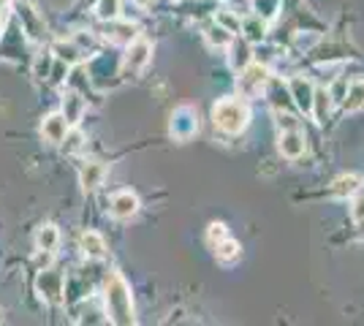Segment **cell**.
<instances>
[{
    "mask_svg": "<svg viewBox=\"0 0 364 326\" xmlns=\"http://www.w3.org/2000/svg\"><path fill=\"white\" fill-rule=\"evenodd\" d=\"M104 302H107V315L112 324L131 326L136 324V310H134V296L120 272H112L104 286Z\"/></svg>",
    "mask_w": 364,
    "mask_h": 326,
    "instance_id": "6da1fadb",
    "label": "cell"
},
{
    "mask_svg": "<svg viewBox=\"0 0 364 326\" xmlns=\"http://www.w3.org/2000/svg\"><path fill=\"white\" fill-rule=\"evenodd\" d=\"M213 123L223 134H242L250 123V109L240 98H223L213 107Z\"/></svg>",
    "mask_w": 364,
    "mask_h": 326,
    "instance_id": "7a4b0ae2",
    "label": "cell"
},
{
    "mask_svg": "<svg viewBox=\"0 0 364 326\" xmlns=\"http://www.w3.org/2000/svg\"><path fill=\"white\" fill-rule=\"evenodd\" d=\"M36 291L44 299L46 305H60L63 294H65V275L46 266V269H38V278H36Z\"/></svg>",
    "mask_w": 364,
    "mask_h": 326,
    "instance_id": "3957f363",
    "label": "cell"
},
{
    "mask_svg": "<svg viewBox=\"0 0 364 326\" xmlns=\"http://www.w3.org/2000/svg\"><path fill=\"white\" fill-rule=\"evenodd\" d=\"M267 85H269V68L261 65V63H247L242 68V74H240V79H237V87H240L242 98H253Z\"/></svg>",
    "mask_w": 364,
    "mask_h": 326,
    "instance_id": "277c9868",
    "label": "cell"
},
{
    "mask_svg": "<svg viewBox=\"0 0 364 326\" xmlns=\"http://www.w3.org/2000/svg\"><path fill=\"white\" fill-rule=\"evenodd\" d=\"M198 131V114L193 107H177L171 114V123H168V134L177 141L193 139Z\"/></svg>",
    "mask_w": 364,
    "mask_h": 326,
    "instance_id": "5b68a950",
    "label": "cell"
},
{
    "mask_svg": "<svg viewBox=\"0 0 364 326\" xmlns=\"http://www.w3.org/2000/svg\"><path fill=\"white\" fill-rule=\"evenodd\" d=\"M152 58V44L150 41H144V38H134L131 44H128V49H125V55H122V74L128 77H134V74H139L147 63H150Z\"/></svg>",
    "mask_w": 364,
    "mask_h": 326,
    "instance_id": "8992f818",
    "label": "cell"
},
{
    "mask_svg": "<svg viewBox=\"0 0 364 326\" xmlns=\"http://www.w3.org/2000/svg\"><path fill=\"white\" fill-rule=\"evenodd\" d=\"M68 131H71V125L63 117V112H52V114H46L44 120H41V136L49 144H63V139L68 136Z\"/></svg>",
    "mask_w": 364,
    "mask_h": 326,
    "instance_id": "52a82bcc",
    "label": "cell"
},
{
    "mask_svg": "<svg viewBox=\"0 0 364 326\" xmlns=\"http://www.w3.org/2000/svg\"><path fill=\"white\" fill-rule=\"evenodd\" d=\"M289 93H291V98H294V104H296L299 112H304V114H310V112H313V93H316V87L310 85V79L294 77L289 82Z\"/></svg>",
    "mask_w": 364,
    "mask_h": 326,
    "instance_id": "ba28073f",
    "label": "cell"
},
{
    "mask_svg": "<svg viewBox=\"0 0 364 326\" xmlns=\"http://www.w3.org/2000/svg\"><path fill=\"white\" fill-rule=\"evenodd\" d=\"M109 212L117 217V220H131L139 212V196L131 190H120L112 196L109 202Z\"/></svg>",
    "mask_w": 364,
    "mask_h": 326,
    "instance_id": "9c48e42d",
    "label": "cell"
},
{
    "mask_svg": "<svg viewBox=\"0 0 364 326\" xmlns=\"http://www.w3.org/2000/svg\"><path fill=\"white\" fill-rule=\"evenodd\" d=\"M107 180V166L101 161H85L79 166V183H82V190H95Z\"/></svg>",
    "mask_w": 364,
    "mask_h": 326,
    "instance_id": "30bf717a",
    "label": "cell"
},
{
    "mask_svg": "<svg viewBox=\"0 0 364 326\" xmlns=\"http://www.w3.org/2000/svg\"><path fill=\"white\" fill-rule=\"evenodd\" d=\"M280 156L289 158V161H296V158L304 156V150H307V144H304V136L296 131V128H291V131H283L280 134Z\"/></svg>",
    "mask_w": 364,
    "mask_h": 326,
    "instance_id": "8fae6325",
    "label": "cell"
},
{
    "mask_svg": "<svg viewBox=\"0 0 364 326\" xmlns=\"http://www.w3.org/2000/svg\"><path fill=\"white\" fill-rule=\"evenodd\" d=\"M60 112H63V117L68 120V125L74 128V125H79L82 123V117H85V112H87V104H85V98L79 93H65L63 95V107H60Z\"/></svg>",
    "mask_w": 364,
    "mask_h": 326,
    "instance_id": "7c38bea8",
    "label": "cell"
},
{
    "mask_svg": "<svg viewBox=\"0 0 364 326\" xmlns=\"http://www.w3.org/2000/svg\"><path fill=\"white\" fill-rule=\"evenodd\" d=\"M19 3H22V0H19ZM19 22H22V28H25V33H28L31 38H44L46 28H44V22L38 19L33 6H28V3L19 6Z\"/></svg>",
    "mask_w": 364,
    "mask_h": 326,
    "instance_id": "4fadbf2b",
    "label": "cell"
},
{
    "mask_svg": "<svg viewBox=\"0 0 364 326\" xmlns=\"http://www.w3.org/2000/svg\"><path fill=\"white\" fill-rule=\"evenodd\" d=\"M107 36L112 44H131L136 38V25L131 22H117V19H109L107 22Z\"/></svg>",
    "mask_w": 364,
    "mask_h": 326,
    "instance_id": "5bb4252c",
    "label": "cell"
},
{
    "mask_svg": "<svg viewBox=\"0 0 364 326\" xmlns=\"http://www.w3.org/2000/svg\"><path fill=\"white\" fill-rule=\"evenodd\" d=\"M79 248H82V253H85L87 259H92V261L107 256V242H104V237H101L98 232H85V234H82Z\"/></svg>",
    "mask_w": 364,
    "mask_h": 326,
    "instance_id": "9a60e30c",
    "label": "cell"
},
{
    "mask_svg": "<svg viewBox=\"0 0 364 326\" xmlns=\"http://www.w3.org/2000/svg\"><path fill=\"white\" fill-rule=\"evenodd\" d=\"M60 245V232H58V226L55 223H44V226H38V232H36V248L38 250H58Z\"/></svg>",
    "mask_w": 364,
    "mask_h": 326,
    "instance_id": "2e32d148",
    "label": "cell"
},
{
    "mask_svg": "<svg viewBox=\"0 0 364 326\" xmlns=\"http://www.w3.org/2000/svg\"><path fill=\"white\" fill-rule=\"evenodd\" d=\"M242 36L250 41V44L264 41V36H267V19H264V16H258V14L242 19Z\"/></svg>",
    "mask_w": 364,
    "mask_h": 326,
    "instance_id": "e0dca14e",
    "label": "cell"
},
{
    "mask_svg": "<svg viewBox=\"0 0 364 326\" xmlns=\"http://www.w3.org/2000/svg\"><path fill=\"white\" fill-rule=\"evenodd\" d=\"M332 95H329V90L326 87H321V90H316L313 93V117L318 120V123H326V117H329V112H332Z\"/></svg>",
    "mask_w": 364,
    "mask_h": 326,
    "instance_id": "ac0fdd59",
    "label": "cell"
},
{
    "mask_svg": "<svg viewBox=\"0 0 364 326\" xmlns=\"http://www.w3.org/2000/svg\"><path fill=\"white\" fill-rule=\"evenodd\" d=\"M52 55H55V60L65 63V65H76V63L82 60V49L76 47L74 41H58L52 47Z\"/></svg>",
    "mask_w": 364,
    "mask_h": 326,
    "instance_id": "d6986e66",
    "label": "cell"
},
{
    "mask_svg": "<svg viewBox=\"0 0 364 326\" xmlns=\"http://www.w3.org/2000/svg\"><path fill=\"white\" fill-rule=\"evenodd\" d=\"M204 38H207V44L215 49H226L234 44V33H228L226 28H220L218 22L215 25H210L207 31H204Z\"/></svg>",
    "mask_w": 364,
    "mask_h": 326,
    "instance_id": "ffe728a7",
    "label": "cell"
},
{
    "mask_svg": "<svg viewBox=\"0 0 364 326\" xmlns=\"http://www.w3.org/2000/svg\"><path fill=\"white\" fill-rule=\"evenodd\" d=\"M362 190V180L356 174H343L332 183V193L334 196H353Z\"/></svg>",
    "mask_w": 364,
    "mask_h": 326,
    "instance_id": "44dd1931",
    "label": "cell"
},
{
    "mask_svg": "<svg viewBox=\"0 0 364 326\" xmlns=\"http://www.w3.org/2000/svg\"><path fill=\"white\" fill-rule=\"evenodd\" d=\"M240 253H242V248H240V242L237 239H220L218 245H215V256H218V261H223V264H231V261H237L240 259Z\"/></svg>",
    "mask_w": 364,
    "mask_h": 326,
    "instance_id": "7402d4cb",
    "label": "cell"
},
{
    "mask_svg": "<svg viewBox=\"0 0 364 326\" xmlns=\"http://www.w3.org/2000/svg\"><path fill=\"white\" fill-rule=\"evenodd\" d=\"M343 107L348 112H356V109H364V79L362 82H350L348 93L343 98Z\"/></svg>",
    "mask_w": 364,
    "mask_h": 326,
    "instance_id": "603a6c76",
    "label": "cell"
},
{
    "mask_svg": "<svg viewBox=\"0 0 364 326\" xmlns=\"http://www.w3.org/2000/svg\"><path fill=\"white\" fill-rule=\"evenodd\" d=\"M215 22L220 25V28H226L228 33H242V19H240V14H234V11H228V9H220L218 14H215Z\"/></svg>",
    "mask_w": 364,
    "mask_h": 326,
    "instance_id": "cb8c5ba5",
    "label": "cell"
},
{
    "mask_svg": "<svg viewBox=\"0 0 364 326\" xmlns=\"http://www.w3.org/2000/svg\"><path fill=\"white\" fill-rule=\"evenodd\" d=\"M120 9H122L120 0H98V3H95V14H98V19H104V22L117 19V16H120Z\"/></svg>",
    "mask_w": 364,
    "mask_h": 326,
    "instance_id": "d4e9b609",
    "label": "cell"
},
{
    "mask_svg": "<svg viewBox=\"0 0 364 326\" xmlns=\"http://www.w3.org/2000/svg\"><path fill=\"white\" fill-rule=\"evenodd\" d=\"M52 63H55V55L52 52H44V55H38V60H36V65H33V74L38 79H46V77H52Z\"/></svg>",
    "mask_w": 364,
    "mask_h": 326,
    "instance_id": "484cf974",
    "label": "cell"
},
{
    "mask_svg": "<svg viewBox=\"0 0 364 326\" xmlns=\"http://www.w3.org/2000/svg\"><path fill=\"white\" fill-rule=\"evenodd\" d=\"M226 237H228V232L223 223H210V229H207V242H210L213 248L220 242V239H226Z\"/></svg>",
    "mask_w": 364,
    "mask_h": 326,
    "instance_id": "4316f807",
    "label": "cell"
},
{
    "mask_svg": "<svg viewBox=\"0 0 364 326\" xmlns=\"http://www.w3.org/2000/svg\"><path fill=\"white\" fill-rule=\"evenodd\" d=\"M350 199H353V202H350V217H353L356 223H362L364 220V193H353Z\"/></svg>",
    "mask_w": 364,
    "mask_h": 326,
    "instance_id": "83f0119b",
    "label": "cell"
},
{
    "mask_svg": "<svg viewBox=\"0 0 364 326\" xmlns=\"http://www.w3.org/2000/svg\"><path fill=\"white\" fill-rule=\"evenodd\" d=\"M329 95H332V101H343L346 93H348V79H334L332 87H326Z\"/></svg>",
    "mask_w": 364,
    "mask_h": 326,
    "instance_id": "f1b7e54d",
    "label": "cell"
},
{
    "mask_svg": "<svg viewBox=\"0 0 364 326\" xmlns=\"http://www.w3.org/2000/svg\"><path fill=\"white\" fill-rule=\"evenodd\" d=\"M82 134H76V131H68V136L63 139V144H65V153H76L79 147H82Z\"/></svg>",
    "mask_w": 364,
    "mask_h": 326,
    "instance_id": "f546056e",
    "label": "cell"
},
{
    "mask_svg": "<svg viewBox=\"0 0 364 326\" xmlns=\"http://www.w3.org/2000/svg\"><path fill=\"white\" fill-rule=\"evenodd\" d=\"M250 63V58H247V49H234V58H231V65L234 68H245Z\"/></svg>",
    "mask_w": 364,
    "mask_h": 326,
    "instance_id": "4dcf8cb0",
    "label": "cell"
},
{
    "mask_svg": "<svg viewBox=\"0 0 364 326\" xmlns=\"http://www.w3.org/2000/svg\"><path fill=\"white\" fill-rule=\"evenodd\" d=\"M9 11H11V0H0V33L6 31V22H9Z\"/></svg>",
    "mask_w": 364,
    "mask_h": 326,
    "instance_id": "1f68e13d",
    "label": "cell"
},
{
    "mask_svg": "<svg viewBox=\"0 0 364 326\" xmlns=\"http://www.w3.org/2000/svg\"><path fill=\"white\" fill-rule=\"evenodd\" d=\"M134 3H136V6H141V9H144V6H152V0H134Z\"/></svg>",
    "mask_w": 364,
    "mask_h": 326,
    "instance_id": "d6a6232c",
    "label": "cell"
},
{
    "mask_svg": "<svg viewBox=\"0 0 364 326\" xmlns=\"http://www.w3.org/2000/svg\"><path fill=\"white\" fill-rule=\"evenodd\" d=\"M0 321H3V310H0Z\"/></svg>",
    "mask_w": 364,
    "mask_h": 326,
    "instance_id": "836d02e7",
    "label": "cell"
},
{
    "mask_svg": "<svg viewBox=\"0 0 364 326\" xmlns=\"http://www.w3.org/2000/svg\"><path fill=\"white\" fill-rule=\"evenodd\" d=\"M11 3H19V0H11Z\"/></svg>",
    "mask_w": 364,
    "mask_h": 326,
    "instance_id": "e575fe53",
    "label": "cell"
}]
</instances>
